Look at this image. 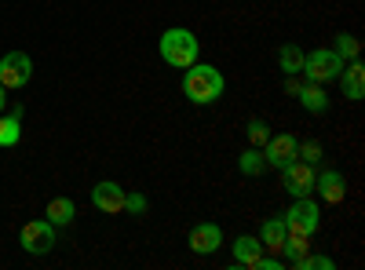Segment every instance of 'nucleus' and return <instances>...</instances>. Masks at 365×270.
I'll list each match as a JSON object with an SVG mask.
<instances>
[{
  "label": "nucleus",
  "instance_id": "1",
  "mask_svg": "<svg viewBox=\"0 0 365 270\" xmlns=\"http://www.w3.org/2000/svg\"><path fill=\"white\" fill-rule=\"evenodd\" d=\"M227 92V77L208 66V63H194L182 70V95H187L194 106H212L216 99H223Z\"/></svg>",
  "mask_w": 365,
  "mask_h": 270
},
{
  "label": "nucleus",
  "instance_id": "16",
  "mask_svg": "<svg viewBox=\"0 0 365 270\" xmlns=\"http://www.w3.org/2000/svg\"><path fill=\"white\" fill-rule=\"evenodd\" d=\"M230 252H234V266H249L263 252V242H259V237H252V234H241V237H234Z\"/></svg>",
  "mask_w": 365,
  "mask_h": 270
},
{
  "label": "nucleus",
  "instance_id": "13",
  "mask_svg": "<svg viewBox=\"0 0 365 270\" xmlns=\"http://www.w3.org/2000/svg\"><path fill=\"white\" fill-rule=\"evenodd\" d=\"M311 249H314V245H311V237H307V234H296V230H289V234H285V242H282V249H278V252H282V259H285V266H296V263H299L303 256H307Z\"/></svg>",
  "mask_w": 365,
  "mask_h": 270
},
{
  "label": "nucleus",
  "instance_id": "12",
  "mask_svg": "<svg viewBox=\"0 0 365 270\" xmlns=\"http://www.w3.org/2000/svg\"><path fill=\"white\" fill-rule=\"evenodd\" d=\"M340 88H344V99L351 103H361L365 99V66H361V58H351V63H344L340 70Z\"/></svg>",
  "mask_w": 365,
  "mask_h": 270
},
{
  "label": "nucleus",
  "instance_id": "4",
  "mask_svg": "<svg viewBox=\"0 0 365 270\" xmlns=\"http://www.w3.org/2000/svg\"><path fill=\"white\" fill-rule=\"evenodd\" d=\"M282 216H285V227H289V230L307 234V237H314L318 227H322V208L314 204V194H311V197H296Z\"/></svg>",
  "mask_w": 365,
  "mask_h": 270
},
{
  "label": "nucleus",
  "instance_id": "14",
  "mask_svg": "<svg viewBox=\"0 0 365 270\" xmlns=\"http://www.w3.org/2000/svg\"><path fill=\"white\" fill-rule=\"evenodd\" d=\"M296 99L303 103V110H307V113H329L325 84H311V81H303V88H299V95H296Z\"/></svg>",
  "mask_w": 365,
  "mask_h": 270
},
{
  "label": "nucleus",
  "instance_id": "2",
  "mask_svg": "<svg viewBox=\"0 0 365 270\" xmlns=\"http://www.w3.org/2000/svg\"><path fill=\"white\" fill-rule=\"evenodd\" d=\"M158 51H161V58H165L168 66H175V70H187V66H194V63H197V51H201V44H197V37L190 33V29L172 26V29H165V33H161Z\"/></svg>",
  "mask_w": 365,
  "mask_h": 270
},
{
  "label": "nucleus",
  "instance_id": "5",
  "mask_svg": "<svg viewBox=\"0 0 365 270\" xmlns=\"http://www.w3.org/2000/svg\"><path fill=\"white\" fill-rule=\"evenodd\" d=\"M29 77H34V58H29L26 51H8L4 58H0V84H4L8 92L26 88Z\"/></svg>",
  "mask_w": 365,
  "mask_h": 270
},
{
  "label": "nucleus",
  "instance_id": "15",
  "mask_svg": "<svg viewBox=\"0 0 365 270\" xmlns=\"http://www.w3.org/2000/svg\"><path fill=\"white\" fill-rule=\"evenodd\" d=\"M285 234H289L285 216H270V219H263V227H259V242H263V249L278 252V249H282V242H285Z\"/></svg>",
  "mask_w": 365,
  "mask_h": 270
},
{
  "label": "nucleus",
  "instance_id": "6",
  "mask_svg": "<svg viewBox=\"0 0 365 270\" xmlns=\"http://www.w3.org/2000/svg\"><path fill=\"white\" fill-rule=\"evenodd\" d=\"M19 245L29 252V256H48L55 249V227L48 219H29L22 230H19Z\"/></svg>",
  "mask_w": 365,
  "mask_h": 270
},
{
  "label": "nucleus",
  "instance_id": "21",
  "mask_svg": "<svg viewBox=\"0 0 365 270\" xmlns=\"http://www.w3.org/2000/svg\"><path fill=\"white\" fill-rule=\"evenodd\" d=\"M332 51H336L344 63H351V58L361 55V41H358L354 33H340V37H336V48H332Z\"/></svg>",
  "mask_w": 365,
  "mask_h": 270
},
{
  "label": "nucleus",
  "instance_id": "7",
  "mask_svg": "<svg viewBox=\"0 0 365 270\" xmlns=\"http://www.w3.org/2000/svg\"><path fill=\"white\" fill-rule=\"evenodd\" d=\"M296 146H299V139H296L292 132H270V139L259 146L267 168H278V172H282L289 161H296Z\"/></svg>",
  "mask_w": 365,
  "mask_h": 270
},
{
  "label": "nucleus",
  "instance_id": "10",
  "mask_svg": "<svg viewBox=\"0 0 365 270\" xmlns=\"http://www.w3.org/2000/svg\"><path fill=\"white\" fill-rule=\"evenodd\" d=\"M314 194H318L325 204H344V197H347V179H344V172H336V168L318 172V175H314Z\"/></svg>",
  "mask_w": 365,
  "mask_h": 270
},
{
  "label": "nucleus",
  "instance_id": "24",
  "mask_svg": "<svg viewBox=\"0 0 365 270\" xmlns=\"http://www.w3.org/2000/svg\"><path fill=\"white\" fill-rule=\"evenodd\" d=\"M245 135H249V146H263L270 139V125L259 121V117H252V121L245 125Z\"/></svg>",
  "mask_w": 365,
  "mask_h": 270
},
{
  "label": "nucleus",
  "instance_id": "9",
  "mask_svg": "<svg viewBox=\"0 0 365 270\" xmlns=\"http://www.w3.org/2000/svg\"><path fill=\"white\" fill-rule=\"evenodd\" d=\"M91 204H96L99 212H106V216L125 212V187L113 183V179H103V183L91 187Z\"/></svg>",
  "mask_w": 365,
  "mask_h": 270
},
{
  "label": "nucleus",
  "instance_id": "11",
  "mask_svg": "<svg viewBox=\"0 0 365 270\" xmlns=\"http://www.w3.org/2000/svg\"><path fill=\"white\" fill-rule=\"evenodd\" d=\"M187 245H190V252H197V256L220 252V245H223V230H220V223H197V227L190 230V237H187Z\"/></svg>",
  "mask_w": 365,
  "mask_h": 270
},
{
  "label": "nucleus",
  "instance_id": "23",
  "mask_svg": "<svg viewBox=\"0 0 365 270\" xmlns=\"http://www.w3.org/2000/svg\"><path fill=\"white\" fill-rule=\"evenodd\" d=\"M296 157L307 161V165H322V142H318V139H303V142L296 146Z\"/></svg>",
  "mask_w": 365,
  "mask_h": 270
},
{
  "label": "nucleus",
  "instance_id": "18",
  "mask_svg": "<svg viewBox=\"0 0 365 270\" xmlns=\"http://www.w3.org/2000/svg\"><path fill=\"white\" fill-rule=\"evenodd\" d=\"M73 216H77V204L70 197H51L48 201V223L51 227H70Z\"/></svg>",
  "mask_w": 365,
  "mask_h": 270
},
{
  "label": "nucleus",
  "instance_id": "17",
  "mask_svg": "<svg viewBox=\"0 0 365 270\" xmlns=\"http://www.w3.org/2000/svg\"><path fill=\"white\" fill-rule=\"evenodd\" d=\"M22 139V106L11 113H0V146H15Z\"/></svg>",
  "mask_w": 365,
  "mask_h": 270
},
{
  "label": "nucleus",
  "instance_id": "26",
  "mask_svg": "<svg viewBox=\"0 0 365 270\" xmlns=\"http://www.w3.org/2000/svg\"><path fill=\"white\" fill-rule=\"evenodd\" d=\"M282 266H285V259H278V256H263V252H259L245 270H282Z\"/></svg>",
  "mask_w": 365,
  "mask_h": 270
},
{
  "label": "nucleus",
  "instance_id": "25",
  "mask_svg": "<svg viewBox=\"0 0 365 270\" xmlns=\"http://www.w3.org/2000/svg\"><path fill=\"white\" fill-rule=\"evenodd\" d=\"M146 208H150L146 194H128V190H125V212H128V216H146Z\"/></svg>",
  "mask_w": 365,
  "mask_h": 270
},
{
  "label": "nucleus",
  "instance_id": "3",
  "mask_svg": "<svg viewBox=\"0 0 365 270\" xmlns=\"http://www.w3.org/2000/svg\"><path fill=\"white\" fill-rule=\"evenodd\" d=\"M344 70V58L332 51V48H314V51H303V77L311 84H332Z\"/></svg>",
  "mask_w": 365,
  "mask_h": 270
},
{
  "label": "nucleus",
  "instance_id": "28",
  "mask_svg": "<svg viewBox=\"0 0 365 270\" xmlns=\"http://www.w3.org/2000/svg\"><path fill=\"white\" fill-rule=\"evenodd\" d=\"M4 110H8V88L0 84V113H4Z\"/></svg>",
  "mask_w": 365,
  "mask_h": 270
},
{
  "label": "nucleus",
  "instance_id": "19",
  "mask_svg": "<svg viewBox=\"0 0 365 270\" xmlns=\"http://www.w3.org/2000/svg\"><path fill=\"white\" fill-rule=\"evenodd\" d=\"M237 172L245 175V179H259L267 172V161H263V150L259 146H249L245 154L237 157Z\"/></svg>",
  "mask_w": 365,
  "mask_h": 270
},
{
  "label": "nucleus",
  "instance_id": "8",
  "mask_svg": "<svg viewBox=\"0 0 365 270\" xmlns=\"http://www.w3.org/2000/svg\"><path fill=\"white\" fill-rule=\"evenodd\" d=\"M314 165H307V161H289L285 168H282V179H285V190L292 194V197H311L314 194Z\"/></svg>",
  "mask_w": 365,
  "mask_h": 270
},
{
  "label": "nucleus",
  "instance_id": "22",
  "mask_svg": "<svg viewBox=\"0 0 365 270\" xmlns=\"http://www.w3.org/2000/svg\"><path fill=\"white\" fill-rule=\"evenodd\" d=\"M292 270H336V259H332V256H318V252L311 249V252L303 256Z\"/></svg>",
  "mask_w": 365,
  "mask_h": 270
},
{
  "label": "nucleus",
  "instance_id": "20",
  "mask_svg": "<svg viewBox=\"0 0 365 270\" xmlns=\"http://www.w3.org/2000/svg\"><path fill=\"white\" fill-rule=\"evenodd\" d=\"M278 66H282L285 77H289V73H299V70H303V48H299V44H282V48H278Z\"/></svg>",
  "mask_w": 365,
  "mask_h": 270
},
{
  "label": "nucleus",
  "instance_id": "27",
  "mask_svg": "<svg viewBox=\"0 0 365 270\" xmlns=\"http://www.w3.org/2000/svg\"><path fill=\"white\" fill-rule=\"evenodd\" d=\"M299 88H303V81H296V73H289L285 77V92L289 95H299Z\"/></svg>",
  "mask_w": 365,
  "mask_h": 270
}]
</instances>
